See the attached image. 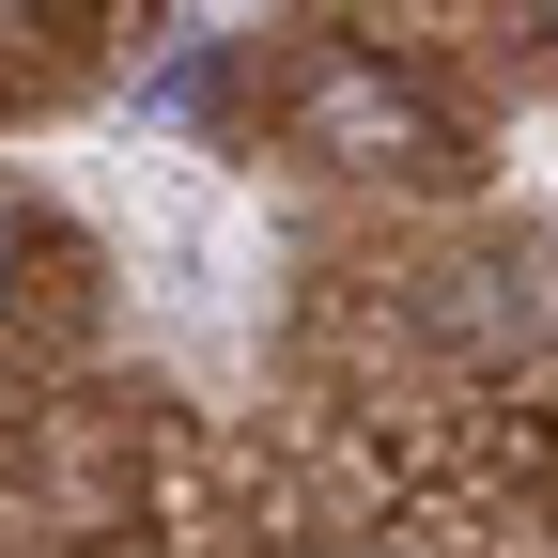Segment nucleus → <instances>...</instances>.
<instances>
[{
    "instance_id": "1",
    "label": "nucleus",
    "mask_w": 558,
    "mask_h": 558,
    "mask_svg": "<svg viewBox=\"0 0 558 558\" xmlns=\"http://www.w3.org/2000/svg\"><path fill=\"white\" fill-rule=\"evenodd\" d=\"M279 109H295V140H311V156H341V171H435V156H450L435 94H418L403 62H373V47H295Z\"/></svg>"
},
{
    "instance_id": "2",
    "label": "nucleus",
    "mask_w": 558,
    "mask_h": 558,
    "mask_svg": "<svg viewBox=\"0 0 558 558\" xmlns=\"http://www.w3.org/2000/svg\"><path fill=\"white\" fill-rule=\"evenodd\" d=\"M0 295H16V218H0Z\"/></svg>"
}]
</instances>
